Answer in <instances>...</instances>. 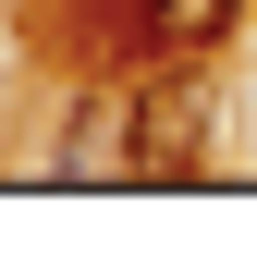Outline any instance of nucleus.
<instances>
[{
    "mask_svg": "<svg viewBox=\"0 0 257 257\" xmlns=\"http://www.w3.org/2000/svg\"><path fill=\"white\" fill-rule=\"evenodd\" d=\"M245 25V0H135V37L159 49V61H196V49H220Z\"/></svg>",
    "mask_w": 257,
    "mask_h": 257,
    "instance_id": "nucleus-3",
    "label": "nucleus"
},
{
    "mask_svg": "<svg viewBox=\"0 0 257 257\" xmlns=\"http://www.w3.org/2000/svg\"><path fill=\"white\" fill-rule=\"evenodd\" d=\"M208 135H220L208 74H135V159H122V184H196Z\"/></svg>",
    "mask_w": 257,
    "mask_h": 257,
    "instance_id": "nucleus-1",
    "label": "nucleus"
},
{
    "mask_svg": "<svg viewBox=\"0 0 257 257\" xmlns=\"http://www.w3.org/2000/svg\"><path fill=\"white\" fill-rule=\"evenodd\" d=\"M122 159H135V86H74V110H61L49 135V184H122Z\"/></svg>",
    "mask_w": 257,
    "mask_h": 257,
    "instance_id": "nucleus-2",
    "label": "nucleus"
}]
</instances>
